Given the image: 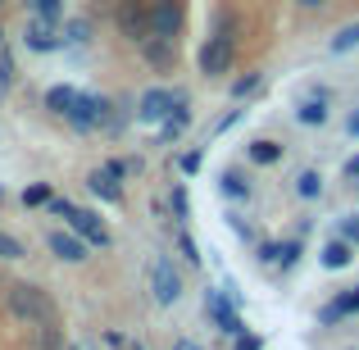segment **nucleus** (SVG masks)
Wrapping results in <instances>:
<instances>
[{"label":"nucleus","instance_id":"nucleus-1","mask_svg":"<svg viewBox=\"0 0 359 350\" xmlns=\"http://www.w3.org/2000/svg\"><path fill=\"white\" fill-rule=\"evenodd\" d=\"M196 64H201L205 78L232 73V64H237V14H232V9H219V14H214V32L205 36Z\"/></svg>","mask_w":359,"mask_h":350},{"label":"nucleus","instance_id":"nucleus-2","mask_svg":"<svg viewBox=\"0 0 359 350\" xmlns=\"http://www.w3.org/2000/svg\"><path fill=\"white\" fill-rule=\"evenodd\" d=\"M5 309L27 328L55 323V296L46 287H36V282H14V287H5Z\"/></svg>","mask_w":359,"mask_h":350},{"label":"nucleus","instance_id":"nucleus-3","mask_svg":"<svg viewBox=\"0 0 359 350\" xmlns=\"http://www.w3.org/2000/svg\"><path fill=\"white\" fill-rule=\"evenodd\" d=\"M114 27L123 41L141 46L150 36V0H118L114 5Z\"/></svg>","mask_w":359,"mask_h":350},{"label":"nucleus","instance_id":"nucleus-4","mask_svg":"<svg viewBox=\"0 0 359 350\" xmlns=\"http://www.w3.org/2000/svg\"><path fill=\"white\" fill-rule=\"evenodd\" d=\"M150 296H155V305H177L182 300V273L168 255L150 260Z\"/></svg>","mask_w":359,"mask_h":350},{"label":"nucleus","instance_id":"nucleus-5","mask_svg":"<svg viewBox=\"0 0 359 350\" xmlns=\"http://www.w3.org/2000/svg\"><path fill=\"white\" fill-rule=\"evenodd\" d=\"M177 100H187V91H168V87H150L137 100V123H164L177 109Z\"/></svg>","mask_w":359,"mask_h":350},{"label":"nucleus","instance_id":"nucleus-6","mask_svg":"<svg viewBox=\"0 0 359 350\" xmlns=\"http://www.w3.org/2000/svg\"><path fill=\"white\" fill-rule=\"evenodd\" d=\"M109 109H114V105H109L105 96H96V91H78V105L69 109V123L78 132H96L100 123H109Z\"/></svg>","mask_w":359,"mask_h":350},{"label":"nucleus","instance_id":"nucleus-7","mask_svg":"<svg viewBox=\"0 0 359 350\" xmlns=\"http://www.w3.org/2000/svg\"><path fill=\"white\" fill-rule=\"evenodd\" d=\"M182 0H150V36H164V41H177L182 32Z\"/></svg>","mask_w":359,"mask_h":350},{"label":"nucleus","instance_id":"nucleus-8","mask_svg":"<svg viewBox=\"0 0 359 350\" xmlns=\"http://www.w3.org/2000/svg\"><path fill=\"white\" fill-rule=\"evenodd\" d=\"M205 314H210L228 337H241L245 332V323H241V314H237V300H228L223 291H205Z\"/></svg>","mask_w":359,"mask_h":350},{"label":"nucleus","instance_id":"nucleus-9","mask_svg":"<svg viewBox=\"0 0 359 350\" xmlns=\"http://www.w3.org/2000/svg\"><path fill=\"white\" fill-rule=\"evenodd\" d=\"M64 219H69V228L78 232L87 245H100V250L109 245V228L100 223V214H91V210H78V205H73V210L64 214Z\"/></svg>","mask_w":359,"mask_h":350},{"label":"nucleus","instance_id":"nucleus-10","mask_svg":"<svg viewBox=\"0 0 359 350\" xmlns=\"http://www.w3.org/2000/svg\"><path fill=\"white\" fill-rule=\"evenodd\" d=\"M23 41H27V51L50 55V51H60V46H64V36L55 32V23H46V18H32V23L23 27Z\"/></svg>","mask_w":359,"mask_h":350},{"label":"nucleus","instance_id":"nucleus-11","mask_svg":"<svg viewBox=\"0 0 359 350\" xmlns=\"http://www.w3.org/2000/svg\"><path fill=\"white\" fill-rule=\"evenodd\" d=\"M46 245H50V255H55V260H64V264H82V260H87V250H91L78 232H50V236H46Z\"/></svg>","mask_w":359,"mask_h":350},{"label":"nucleus","instance_id":"nucleus-12","mask_svg":"<svg viewBox=\"0 0 359 350\" xmlns=\"http://www.w3.org/2000/svg\"><path fill=\"white\" fill-rule=\"evenodd\" d=\"M137 51L150 69H173V60H177V41H164V36H146Z\"/></svg>","mask_w":359,"mask_h":350},{"label":"nucleus","instance_id":"nucleus-13","mask_svg":"<svg viewBox=\"0 0 359 350\" xmlns=\"http://www.w3.org/2000/svg\"><path fill=\"white\" fill-rule=\"evenodd\" d=\"M351 314H359V305H355V291H341L337 300H327V305L318 309V328H337L341 318H351Z\"/></svg>","mask_w":359,"mask_h":350},{"label":"nucleus","instance_id":"nucleus-14","mask_svg":"<svg viewBox=\"0 0 359 350\" xmlns=\"http://www.w3.org/2000/svg\"><path fill=\"white\" fill-rule=\"evenodd\" d=\"M87 187H91V196H100V201H109V205H123V182L114 173H109L105 164L96 168V173L87 177Z\"/></svg>","mask_w":359,"mask_h":350},{"label":"nucleus","instance_id":"nucleus-15","mask_svg":"<svg viewBox=\"0 0 359 350\" xmlns=\"http://www.w3.org/2000/svg\"><path fill=\"white\" fill-rule=\"evenodd\" d=\"M327 114H332V109H327V96H323V91H318V96H305L296 105V119L305 123V128H323Z\"/></svg>","mask_w":359,"mask_h":350},{"label":"nucleus","instance_id":"nucleus-16","mask_svg":"<svg viewBox=\"0 0 359 350\" xmlns=\"http://www.w3.org/2000/svg\"><path fill=\"white\" fill-rule=\"evenodd\" d=\"M187 128H191V100H177V109L159 123V141H177Z\"/></svg>","mask_w":359,"mask_h":350},{"label":"nucleus","instance_id":"nucleus-17","mask_svg":"<svg viewBox=\"0 0 359 350\" xmlns=\"http://www.w3.org/2000/svg\"><path fill=\"white\" fill-rule=\"evenodd\" d=\"M73 105H78V87H69V82H60V87L46 91V109H50L55 119H69Z\"/></svg>","mask_w":359,"mask_h":350},{"label":"nucleus","instance_id":"nucleus-18","mask_svg":"<svg viewBox=\"0 0 359 350\" xmlns=\"http://www.w3.org/2000/svg\"><path fill=\"white\" fill-rule=\"evenodd\" d=\"M245 159L259 164V168H269V164H278V159H282V146H278V141H269V137H259V141L245 146Z\"/></svg>","mask_w":359,"mask_h":350},{"label":"nucleus","instance_id":"nucleus-19","mask_svg":"<svg viewBox=\"0 0 359 350\" xmlns=\"http://www.w3.org/2000/svg\"><path fill=\"white\" fill-rule=\"evenodd\" d=\"M351 260H355V245H351V241H327V245H323V269L337 273V269H346Z\"/></svg>","mask_w":359,"mask_h":350},{"label":"nucleus","instance_id":"nucleus-20","mask_svg":"<svg viewBox=\"0 0 359 350\" xmlns=\"http://www.w3.org/2000/svg\"><path fill=\"white\" fill-rule=\"evenodd\" d=\"M296 196H300V201H318V196H323V173L305 168V173L296 177Z\"/></svg>","mask_w":359,"mask_h":350},{"label":"nucleus","instance_id":"nucleus-21","mask_svg":"<svg viewBox=\"0 0 359 350\" xmlns=\"http://www.w3.org/2000/svg\"><path fill=\"white\" fill-rule=\"evenodd\" d=\"M60 346H64V337H60L55 323H36L32 328V350H60Z\"/></svg>","mask_w":359,"mask_h":350},{"label":"nucleus","instance_id":"nucleus-22","mask_svg":"<svg viewBox=\"0 0 359 350\" xmlns=\"http://www.w3.org/2000/svg\"><path fill=\"white\" fill-rule=\"evenodd\" d=\"M219 187H223V196H228V201H245V196H250V182H245L237 168H228V173L219 177Z\"/></svg>","mask_w":359,"mask_h":350},{"label":"nucleus","instance_id":"nucleus-23","mask_svg":"<svg viewBox=\"0 0 359 350\" xmlns=\"http://www.w3.org/2000/svg\"><path fill=\"white\" fill-rule=\"evenodd\" d=\"M32 9V18H46V23H60L64 18V0H23Z\"/></svg>","mask_w":359,"mask_h":350},{"label":"nucleus","instance_id":"nucleus-24","mask_svg":"<svg viewBox=\"0 0 359 350\" xmlns=\"http://www.w3.org/2000/svg\"><path fill=\"white\" fill-rule=\"evenodd\" d=\"M87 41H91V23H87V18L64 23V46H87Z\"/></svg>","mask_w":359,"mask_h":350},{"label":"nucleus","instance_id":"nucleus-25","mask_svg":"<svg viewBox=\"0 0 359 350\" xmlns=\"http://www.w3.org/2000/svg\"><path fill=\"white\" fill-rule=\"evenodd\" d=\"M259 82H264V73H245V78H237V82H232V100L255 96V91H259Z\"/></svg>","mask_w":359,"mask_h":350},{"label":"nucleus","instance_id":"nucleus-26","mask_svg":"<svg viewBox=\"0 0 359 350\" xmlns=\"http://www.w3.org/2000/svg\"><path fill=\"white\" fill-rule=\"evenodd\" d=\"M14 78H18V64H14V55H9V51H0V96H5V91L14 87Z\"/></svg>","mask_w":359,"mask_h":350},{"label":"nucleus","instance_id":"nucleus-27","mask_svg":"<svg viewBox=\"0 0 359 350\" xmlns=\"http://www.w3.org/2000/svg\"><path fill=\"white\" fill-rule=\"evenodd\" d=\"M355 46H359V23H351V27H341V32L332 36V51H337V55L355 51Z\"/></svg>","mask_w":359,"mask_h":350},{"label":"nucleus","instance_id":"nucleus-28","mask_svg":"<svg viewBox=\"0 0 359 350\" xmlns=\"http://www.w3.org/2000/svg\"><path fill=\"white\" fill-rule=\"evenodd\" d=\"M0 260H23V241H18V236H9V232H0Z\"/></svg>","mask_w":359,"mask_h":350},{"label":"nucleus","instance_id":"nucleus-29","mask_svg":"<svg viewBox=\"0 0 359 350\" xmlns=\"http://www.w3.org/2000/svg\"><path fill=\"white\" fill-rule=\"evenodd\" d=\"M23 205H32V210H36V205H50V187H46V182H32L23 191Z\"/></svg>","mask_w":359,"mask_h":350},{"label":"nucleus","instance_id":"nucleus-30","mask_svg":"<svg viewBox=\"0 0 359 350\" xmlns=\"http://www.w3.org/2000/svg\"><path fill=\"white\" fill-rule=\"evenodd\" d=\"M173 214H177V219H182V223L191 219V205H187V187H182V182L173 187Z\"/></svg>","mask_w":359,"mask_h":350},{"label":"nucleus","instance_id":"nucleus-31","mask_svg":"<svg viewBox=\"0 0 359 350\" xmlns=\"http://www.w3.org/2000/svg\"><path fill=\"white\" fill-rule=\"evenodd\" d=\"M278 260H282V269H291V264L300 260V241H287V245H278Z\"/></svg>","mask_w":359,"mask_h":350},{"label":"nucleus","instance_id":"nucleus-32","mask_svg":"<svg viewBox=\"0 0 359 350\" xmlns=\"http://www.w3.org/2000/svg\"><path fill=\"white\" fill-rule=\"evenodd\" d=\"M177 245H182V260H187V264H201V250H196V241H191L187 232L177 236Z\"/></svg>","mask_w":359,"mask_h":350},{"label":"nucleus","instance_id":"nucleus-33","mask_svg":"<svg viewBox=\"0 0 359 350\" xmlns=\"http://www.w3.org/2000/svg\"><path fill=\"white\" fill-rule=\"evenodd\" d=\"M341 241L359 245V219H355V214H351V219H341Z\"/></svg>","mask_w":359,"mask_h":350},{"label":"nucleus","instance_id":"nucleus-34","mask_svg":"<svg viewBox=\"0 0 359 350\" xmlns=\"http://www.w3.org/2000/svg\"><path fill=\"white\" fill-rule=\"evenodd\" d=\"M105 342H109V346H114V350H146V346H137V342H128V337H118V332H109V337H105Z\"/></svg>","mask_w":359,"mask_h":350},{"label":"nucleus","instance_id":"nucleus-35","mask_svg":"<svg viewBox=\"0 0 359 350\" xmlns=\"http://www.w3.org/2000/svg\"><path fill=\"white\" fill-rule=\"evenodd\" d=\"M196 168H201V150H187L182 155V173H196Z\"/></svg>","mask_w":359,"mask_h":350},{"label":"nucleus","instance_id":"nucleus-36","mask_svg":"<svg viewBox=\"0 0 359 350\" xmlns=\"http://www.w3.org/2000/svg\"><path fill=\"white\" fill-rule=\"evenodd\" d=\"M173 350H205V346H201V342H191V337H177Z\"/></svg>","mask_w":359,"mask_h":350},{"label":"nucleus","instance_id":"nucleus-37","mask_svg":"<svg viewBox=\"0 0 359 350\" xmlns=\"http://www.w3.org/2000/svg\"><path fill=\"white\" fill-rule=\"evenodd\" d=\"M237 350H259V337H250V332H245L241 342H237Z\"/></svg>","mask_w":359,"mask_h":350},{"label":"nucleus","instance_id":"nucleus-38","mask_svg":"<svg viewBox=\"0 0 359 350\" xmlns=\"http://www.w3.org/2000/svg\"><path fill=\"white\" fill-rule=\"evenodd\" d=\"M346 177H359V155H351V159H346Z\"/></svg>","mask_w":359,"mask_h":350},{"label":"nucleus","instance_id":"nucleus-39","mask_svg":"<svg viewBox=\"0 0 359 350\" xmlns=\"http://www.w3.org/2000/svg\"><path fill=\"white\" fill-rule=\"evenodd\" d=\"M346 132H351V137H359V114H351V119H346Z\"/></svg>","mask_w":359,"mask_h":350},{"label":"nucleus","instance_id":"nucleus-40","mask_svg":"<svg viewBox=\"0 0 359 350\" xmlns=\"http://www.w3.org/2000/svg\"><path fill=\"white\" fill-rule=\"evenodd\" d=\"M296 5H300V9H323L327 0H296Z\"/></svg>","mask_w":359,"mask_h":350},{"label":"nucleus","instance_id":"nucleus-41","mask_svg":"<svg viewBox=\"0 0 359 350\" xmlns=\"http://www.w3.org/2000/svg\"><path fill=\"white\" fill-rule=\"evenodd\" d=\"M0 51H5V27H0Z\"/></svg>","mask_w":359,"mask_h":350},{"label":"nucleus","instance_id":"nucleus-42","mask_svg":"<svg viewBox=\"0 0 359 350\" xmlns=\"http://www.w3.org/2000/svg\"><path fill=\"white\" fill-rule=\"evenodd\" d=\"M355 305H359V287H355Z\"/></svg>","mask_w":359,"mask_h":350},{"label":"nucleus","instance_id":"nucleus-43","mask_svg":"<svg viewBox=\"0 0 359 350\" xmlns=\"http://www.w3.org/2000/svg\"><path fill=\"white\" fill-rule=\"evenodd\" d=\"M5 5H9V0H0V9H5Z\"/></svg>","mask_w":359,"mask_h":350}]
</instances>
